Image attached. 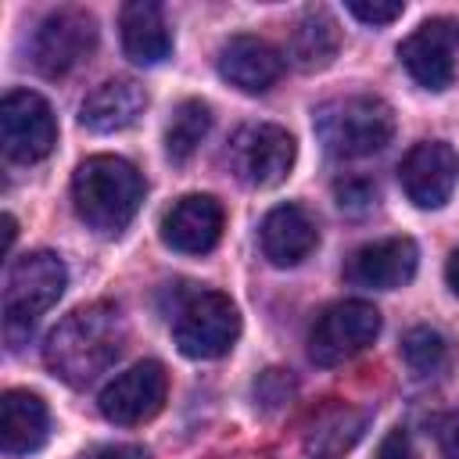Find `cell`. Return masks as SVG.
Here are the masks:
<instances>
[{"label": "cell", "mask_w": 459, "mask_h": 459, "mask_svg": "<svg viewBox=\"0 0 459 459\" xmlns=\"http://www.w3.org/2000/svg\"><path fill=\"white\" fill-rule=\"evenodd\" d=\"M126 348V319L118 305L111 301H90L75 312H68L47 337L43 359L54 377H61L68 387H86Z\"/></svg>", "instance_id": "1"}, {"label": "cell", "mask_w": 459, "mask_h": 459, "mask_svg": "<svg viewBox=\"0 0 459 459\" xmlns=\"http://www.w3.org/2000/svg\"><path fill=\"white\" fill-rule=\"evenodd\" d=\"M140 201H143V176L136 172L133 161L118 154H93L72 176L75 215L104 237L122 233L133 222Z\"/></svg>", "instance_id": "2"}, {"label": "cell", "mask_w": 459, "mask_h": 459, "mask_svg": "<svg viewBox=\"0 0 459 459\" xmlns=\"http://www.w3.org/2000/svg\"><path fill=\"white\" fill-rule=\"evenodd\" d=\"M316 136L333 158H366L391 143L394 111L373 93L333 97L316 108Z\"/></svg>", "instance_id": "3"}, {"label": "cell", "mask_w": 459, "mask_h": 459, "mask_svg": "<svg viewBox=\"0 0 459 459\" xmlns=\"http://www.w3.org/2000/svg\"><path fill=\"white\" fill-rule=\"evenodd\" d=\"M240 333L237 305L219 290L190 294L172 319V341L186 359H219Z\"/></svg>", "instance_id": "4"}, {"label": "cell", "mask_w": 459, "mask_h": 459, "mask_svg": "<svg viewBox=\"0 0 459 459\" xmlns=\"http://www.w3.org/2000/svg\"><path fill=\"white\" fill-rule=\"evenodd\" d=\"M65 287H68V269L54 251H29L14 258L4 283L7 326H32L43 312L57 305Z\"/></svg>", "instance_id": "5"}, {"label": "cell", "mask_w": 459, "mask_h": 459, "mask_svg": "<svg viewBox=\"0 0 459 459\" xmlns=\"http://www.w3.org/2000/svg\"><path fill=\"white\" fill-rule=\"evenodd\" d=\"M380 333V312L369 301L348 298L326 305L308 330V359L316 366H341L366 351Z\"/></svg>", "instance_id": "6"}, {"label": "cell", "mask_w": 459, "mask_h": 459, "mask_svg": "<svg viewBox=\"0 0 459 459\" xmlns=\"http://www.w3.org/2000/svg\"><path fill=\"white\" fill-rule=\"evenodd\" d=\"M294 154H298L294 136L283 126H273V122L240 126L230 140V151H226L233 176L244 186H255V190L283 183L294 169Z\"/></svg>", "instance_id": "7"}, {"label": "cell", "mask_w": 459, "mask_h": 459, "mask_svg": "<svg viewBox=\"0 0 459 459\" xmlns=\"http://www.w3.org/2000/svg\"><path fill=\"white\" fill-rule=\"evenodd\" d=\"M93 47H97L93 14L82 7H61L50 11L32 32V65L39 75L57 79L68 75L75 65H82Z\"/></svg>", "instance_id": "8"}, {"label": "cell", "mask_w": 459, "mask_h": 459, "mask_svg": "<svg viewBox=\"0 0 459 459\" xmlns=\"http://www.w3.org/2000/svg\"><path fill=\"white\" fill-rule=\"evenodd\" d=\"M0 143L18 165L43 161L57 143V122L50 104L32 90H11L0 100Z\"/></svg>", "instance_id": "9"}, {"label": "cell", "mask_w": 459, "mask_h": 459, "mask_svg": "<svg viewBox=\"0 0 459 459\" xmlns=\"http://www.w3.org/2000/svg\"><path fill=\"white\" fill-rule=\"evenodd\" d=\"M169 398V373L161 362L154 359H143L136 366H129L126 373H118L97 398L100 405V416L108 423H118V427H136V423H147L161 412Z\"/></svg>", "instance_id": "10"}, {"label": "cell", "mask_w": 459, "mask_h": 459, "mask_svg": "<svg viewBox=\"0 0 459 459\" xmlns=\"http://www.w3.org/2000/svg\"><path fill=\"white\" fill-rule=\"evenodd\" d=\"M398 179L416 208H441L459 183V154L445 140H423L402 158Z\"/></svg>", "instance_id": "11"}, {"label": "cell", "mask_w": 459, "mask_h": 459, "mask_svg": "<svg viewBox=\"0 0 459 459\" xmlns=\"http://www.w3.org/2000/svg\"><path fill=\"white\" fill-rule=\"evenodd\" d=\"M455 39H459V32L448 18H430L402 39L398 57H402V65H405V72L412 75L416 86H423L430 93H441L452 82V75H455Z\"/></svg>", "instance_id": "12"}, {"label": "cell", "mask_w": 459, "mask_h": 459, "mask_svg": "<svg viewBox=\"0 0 459 459\" xmlns=\"http://www.w3.org/2000/svg\"><path fill=\"white\" fill-rule=\"evenodd\" d=\"M226 226L222 204L208 194H186L161 215V240L179 255H204L219 244Z\"/></svg>", "instance_id": "13"}, {"label": "cell", "mask_w": 459, "mask_h": 459, "mask_svg": "<svg viewBox=\"0 0 459 459\" xmlns=\"http://www.w3.org/2000/svg\"><path fill=\"white\" fill-rule=\"evenodd\" d=\"M416 265H420V251L409 237H384V240H373L351 251L344 276L359 287L394 290L416 276Z\"/></svg>", "instance_id": "14"}, {"label": "cell", "mask_w": 459, "mask_h": 459, "mask_svg": "<svg viewBox=\"0 0 459 459\" xmlns=\"http://www.w3.org/2000/svg\"><path fill=\"white\" fill-rule=\"evenodd\" d=\"M215 65H219V75H222L230 86L244 90V93H265V90L283 75V57H280V50H276L269 39L247 36V32L230 36V39L219 47Z\"/></svg>", "instance_id": "15"}, {"label": "cell", "mask_w": 459, "mask_h": 459, "mask_svg": "<svg viewBox=\"0 0 459 459\" xmlns=\"http://www.w3.org/2000/svg\"><path fill=\"white\" fill-rule=\"evenodd\" d=\"M316 244L319 230L301 204H276L262 219V255L280 269L305 262L316 251Z\"/></svg>", "instance_id": "16"}, {"label": "cell", "mask_w": 459, "mask_h": 459, "mask_svg": "<svg viewBox=\"0 0 459 459\" xmlns=\"http://www.w3.org/2000/svg\"><path fill=\"white\" fill-rule=\"evenodd\" d=\"M50 430V412L47 402L32 391L11 387L0 398V448L4 455H29L43 448Z\"/></svg>", "instance_id": "17"}, {"label": "cell", "mask_w": 459, "mask_h": 459, "mask_svg": "<svg viewBox=\"0 0 459 459\" xmlns=\"http://www.w3.org/2000/svg\"><path fill=\"white\" fill-rule=\"evenodd\" d=\"M118 36L122 50L136 65H158L172 50V32L165 22V11L154 0H133L118 11Z\"/></svg>", "instance_id": "18"}, {"label": "cell", "mask_w": 459, "mask_h": 459, "mask_svg": "<svg viewBox=\"0 0 459 459\" xmlns=\"http://www.w3.org/2000/svg\"><path fill=\"white\" fill-rule=\"evenodd\" d=\"M147 108V93L133 79H108L93 93H86L79 108V122L93 133H118L129 129Z\"/></svg>", "instance_id": "19"}, {"label": "cell", "mask_w": 459, "mask_h": 459, "mask_svg": "<svg viewBox=\"0 0 459 459\" xmlns=\"http://www.w3.org/2000/svg\"><path fill=\"white\" fill-rule=\"evenodd\" d=\"M341 50V29L326 7H308L290 29L287 54L301 72H319L326 68Z\"/></svg>", "instance_id": "20"}, {"label": "cell", "mask_w": 459, "mask_h": 459, "mask_svg": "<svg viewBox=\"0 0 459 459\" xmlns=\"http://www.w3.org/2000/svg\"><path fill=\"white\" fill-rule=\"evenodd\" d=\"M208 129H212V108L204 100H197V97L179 100L172 118H169V126H165V154H169V161H176V165L190 161V154L201 147Z\"/></svg>", "instance_id": "21"}, {"label": "cell", "mask_w": 459, "mask_h": 459, "mask_svg": "<svg viewBox=\"0 0 459 459\" xmlns=\"http://www.w3.org/2000/svg\"><path fill=\"white\" fill-rule=\"evenodd\" d=\"M366 427V416L351 412V409H330L316 420L312 434H308V455L312 459H337L341 452H348L359 434Z\"/></svg>", "instance_id": "22"}, {"label": "cell", "mask_w": 459, "mask_h": 459, "mask_svg": "<svg viewBox=\"0 0 459 459\" xmlns=\"http://www.w3.org/2000/svg\"><path fill=\"white\" fill-rule=\"evenodd\" d=\"M402 359L416 377H441L452 366V348L445 333L430 326H412L402 341Z\"/></svg>", "instance_id": "23"}, {"label": "cell", "mask_w": 459, "mask_h": 459, "mask_svg": "<svg viewBox=\"0 0 459 459\" xmlns=\"http://www.w3.org/2000/svg\"><path fill=\"white\" fill-rule=\"evenodd\" d=\"M348 11L366 25H391L394 18H402L405 4H398V0H387V4H380V0H348Z\"/></svg>", "instance_id": "24"}, {"label": "cell", "mask_w": 459, "mask_h": 459, "mask_svg": "<svg viewBox=\"0 0 459 459\" xmlns=\"http://www.w3.org/2000/svg\"><path fill=\"white\" fill-rule=\"evenodd\" d=\"M434 437H437V448L448 455V459H459V409L455 412H441L434 423H430Z\"/></svg>", "instance_id": "25"}, {"label": "cell", "mask_w": 459, "mask_h": 459, "mask_svg": "<svg viewBox=\"0 0 459 459\" xmlns=\"http://www.w3.org/2000/svg\"><path fill=\"white\" fill-rule=\"evenodd\" d=\"M337 197H341L337 201L341 208H351L355 212V208H369L373 197H377V190L369 183H344V186H337Z\"/></svg>", "instance_id": "26"}, {"label": "cell", "mask_w": 459, "mask_h": 459, "mask_svg": "<svg viewBox=\"0 0 459 459\" xmlns=\"http://www.w3.org/2000/svg\"><path fill=\"white\" fill-rule=\"evenodd\" d=\"M82 459H151L147 448L140 445H97L93 452H86Z\"/></svg>", "instance_id": "27"}, {"label": "cell", "mask_w": 459, "mask_h": 459, "mask_svg": "<svg viewBox=\"0 0 459 459\" xmlns=\"http://www.w3.org/2000/svg\"><path fill=\"white\" fill-rule=\"evenodd\" d=\"M380 459H412V448H409V434L405 430H391L380 445Z\"/></svg>", "instance_id": "28"}, {"label": "cell", "mask_w": 459, "mask_h": 459, "mask_svg": "<svg viewBox=\"0 0 459 459\" xmlns=\"http://www.w3.org/2000/svg\"><path fill=\"white\" fill-rule=\"evenodd\" d=\"M445 280H448L452 294H459V247L448 255V265H445Z\"/></svg>", "instance_id": "29"}, {"label": "cell", "mask_w": 459, "mask_h": 459, "mask_svg": "<svg viewBox=\"0 0 459 459\" xmlns=\"http://www.w3.org/2000/svg\"><path fill=\"white\" fill-rule=\"evenodd\" d=\"M14 237H18V222H14V215H4V251H11Z\"/></svg>", "instance_id": "30"}]
</instances>
